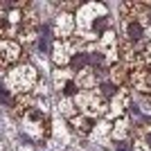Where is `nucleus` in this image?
Instances as JSON below:
<instances>
[{
	"instance_id": "f257e3e1",
	"label": "nucleus",
	"mask_w": 151,
	"mask_h": 151,
	"mask_svg": "<svg viewBox=\"0 0 151 151\" xmlns=\"http://www.w3.org/2000/svg\"><path fill=\"white\" fill-rule=\"evenodd\" d=\"M77 36L83 43L99 41L106 32H111V18L104 5H83L77 9Z\"/></svg>"
},
{
	"instance_id": "f03ea898",
	"label": "nucleus",
	"mask_w": 151,
	"mask_h": 151,
	"mask_svg": "<svg viewBox=\"0 0 151 151\" xmlns=\"http://www.w3.org/2000/svg\"><path fill=\"white\" fill-rule=\"evenodd\" d=\"M36 83H38V72L29 63H18V65H14L5 75V86H7V90L14 93V95L32 93V90L36 88Z\"/></svg>"
},
{
	"instance_id": "7ed1b4c3",
	"label": "nucleus",
	"mask_w": 151,
	"mask_h": 151,
	"mask_svg": "<svg viewBox=\"0 0 151 151\" xmlns=\"http://www.w3.org/2000/svg\"><path fill=\"white\" fill-rule=\"evenodd\" d=\"M77 111L83 115H90V117H97V115H106L108 111V101L101 97L97 90H81V93L75 97Z\"/></svg>"
},
{
	"instance_id": "20e7f679",
	"label": "nucleus",
	"mask_w": 151,
	"mask_h": 151,
	"mask_svg": "<svg viewBox=\"0 0 151 151\" xmlns=\"http://www.w3.org/2000/svg\"><path fill=\"white\" fill-rule=\"evenodd\" d=\"M20 61V45L18 41H0V72H9Z\"/></svg>"
},
{
	"instance_id": "39448f33",
	"label": "nucleus",
	"mask_w": 151,
	"mask_h": 151,
	"mask_svg": "<svg viewBox=\"0 0 151 151\" xmlns=\"http://www.w3.org/2000/svg\"><path fill=\"white\" fill-rule=\"evenodd\" d=\"M131 93L126 88H120V93L115 95L113 99H108V111H106V117L108 120H120L124 117V113L131 108Z\"/></svg>"
},
{
	"instance_id": "423d86ee",
	"label": "nucleus",
	"mask_w": 151,
	"mask_h": 151,
	"mask_svg": "<svg viewBox=\"0 0 151 151\" xmlns=\"http://www.w3.org/2000/svg\"><path fill=\"white\" fill-rule=\"evenodd\" d=\"M52 29H54L57 41H68V38H72V36H75V29H77L75 16H72V14H68V12H61L57 18H54Z\"/></svg>"
},
{
	"instance_id": "0eeeda50",
	"label": "nucleus",
	"mask_w": 151,
	"mask_h": 151,
	"mask_svg": "<svg viewBox=\"0 0 151 151\" xmlns=\"http://www.w3.org/2000/svg\"><path fill=\"white\" fill-rule=\"evenodd\" d=\"M129 86L133 90H138L140 95L151 97V70H131Z\"/></svg>"
},
{
	"instance_id": "6e6552de",
	"label": "nucleus",
	"mask_w": 151,
	"mask_h": 151,
	"mask_svg": "<svg viewBox=\"0 0 151 151\" xmlns=\"http://www.w3.org/2000/svg\"><path fill=\"white\" fill-rule=\"evenodd\" d=\"M70 124L75 126V131H79V133H93L95 126H97V122H95V117H90V115L79 113V115H75V117L70 120Z\"/></svg>"
},
{
	"instance_id": "1a4fd4ad",
	"label": "nucleus",
	"mask_w": 151,
	"mask_h": 151,
	"mask_svg": "<svg viewBox=\"0 0 151 151\" xmlns=\"http://www.w3.org/2000/svg\"><path fill=\"white\" fill-rule=\"evenodd\" d=\"M59 111H61V115H65L68 120H72L75 115H79L77 104H75V97H61V101H59Z\"/></svg>"
},
{
	"instance_id": "9d476101",
	"label": "nucleus",
	"mask_w": 151,
	"mask_h": 151,
	"mask_svg": "<svg viewBox=\"0 0 151 151\" xmlns=\"http://www.w3.org/2000/svg\"><path fill=\"white\" fill-rule=\"evenodd\" d=\"M97 93L101 95V97H104V99H113L115 95L120 93V88H117V86H115L113 81H111V79H104V81H99L97 83Z\"/></svg>"
},
{
	"instance_id": "9b49d317",
	"label": "nucleus",
	"mask_w": 151,
	"mask_h": 151,
	"mask_svg": "<svg viewBox=\"0 0 151 151\" xmlns=\"http://www.w3.org/2000/svg\"><path fill=\"white\" fill-rule=\"evenodd\" d=\"M133 151H147V149H142V147H133Z\"/></svg>"
},
{
	"instance_id": "f8f14e48",
	"label": "nucleus",
	"mask_w": 151,
	"mask_h": 151,
	"mask_svg": "<svg viewBox=\"0 0 151 151\" xmlns=\"http://www.w3.org/2000/svg\"><path fill=\"white\" fill-rule=\"evenodd\" d=\"M20 151H32V149H20Z\"/></svg>"
}]
</instances>
